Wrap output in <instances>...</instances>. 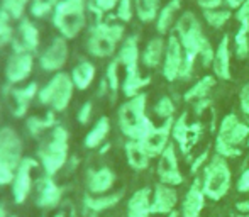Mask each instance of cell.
<instances>
[{
    "label": "cell",
    "instance_id": "obj_1",
    "mask_svg": "<svg viewBox=\"0 0 249 217\" xmlns=\"http://www.w3.org/2000/svg\"><path fill=\"white\" fill-rule=\"evenodd\" d=\"M177 31L180 33L181 46L185 50V61H183V68L180 72V76L181 78H188L192 70H194L195 58L198 54H202V61L207 66L210 63H213L215 53H213L209 39L203 36L197 17L192 12H185L180 17V20L177 22Z\"/></svg>",
    "mask_w": 249,
    "mask_h": 217
},
{
    "label": "cell",
    "instance_id": "obj_2",
    "mask_svg": "<svg viewBox=\"0 0 249 217\" xmlns=\"http://www.w3.org/2000/svg\"><path fill=\"white\" fill-rule=\"evenodd\" d=\"M119 127L131 141H142L153 131L154 124L146 115L144 93H139L122 104L119 108Z\"/></svg>",
    "mask_w": 249,
    "mask_h": 217
},
{
    "label": "cell",
    "instance_id": "obj_3",
    "mask_svg": "<svg viewBox=\"0 0 249 217\" xmlns=\"http://www.w3.org/2000/svg\"><path fill=\"white\" fill-rule=\"evenodd\" d=\"M89 0H59L53 10V26L65 39H75L87 26Z\"/></svg>",
    "mask_w": 249,
    "mask_h": 217
},
{
    "label": "cell",
    "instance_id": "obj_4",
    "mask_svg": "<svg viewBox=\"0 0 249 217\" xmlns=\"http://www.w3.org/2000/svg\"><path fill=\"white\" fill-rule=\"evenodd\" d=\"M70 151V132L65 126H56L51 134L37 149V160L43 164L44 173L54 177L68 162Z\"/></svg>",
    "mask_w": 249,
    "mask_h": 217
},
{
    "label": "cell",
    "instance_id": "obj_5",
    "mask_svg": "<svg viewBox=\"0 0 249 217\" xmlns=\"http://www.w3.org/2000/svg\"><path fill=\"white\" fill-rule=\"evenodd\" d=\"M22 139L14 127H0V187L10 185L22 156Z\"/></svg>",
    "mask_w": 249,
    "mask_h": 217
},
{
    "label": "cell",
    "instance_id": "obj_6",
    "mask_svg": "<svg viewBox=\"0 0 249 217\" xmlns=\"http://www.w3.org/2000/svg\"><path fill=\"white\" fill-rule=\"evenodd\" d=\"M73 92H75V83L71 80V75L65 72L54 73L51 80L39 89L37 100L41 106L50 107L54 112H63L71 104Z\"/></svg>",
    "mask_w": 249,
    "mask_h": 217
},
{
    "label": "cell",
    "instance_id": "obj_7",
    "mask_svg": "<svg viewBox=\"0 0 249 217\" xmlns=\"http://www.w3.org/2000/svg\"><path fill=\"white\" fill-rule=\"evenodd\" d=\"M122 36H124V27L117 24H105L102 20L90 27L87 50L95 58H107L115 53V48Z\"/></svg>",
    "mask_w": 249,
    "mask_h": 217
},
{
    "label": "cell",
    "instance_id": "obj_8",
    "mask_svg": "<svg viewBox=\"0 0 249 217\" xmlns=\"http://www.w3.org/2000/svg\"><path fill=\"white\" fill-rule=\"evenodd\" d=\"M246 138H249V126L239 122L236 114H229L222 119L220 122L219 134H217L215 149L220 156L226 158H232V156H239L241 149L236 146L241 145Z\"/></svg>",
    "mask_w": 249,
    "mask_h": 217
},
{
    "label": "cell",
    "instance_id": "obj_9",
    "mask_svg": "<svg viewBox=\"0 0 249 217\" xmlns=\"http://www.w3.org/2000/svg\"><path fill=\"white\" fill-rule=\"evenodd\" d=\"M231 187V170L227 166L226 160L215 156L212 162L205 166V177H203L202 190L205 197L212 200H220L226 197Z\"/></svg>",
    "mask_w": 249,
    "mask_h": 217
},
{
    "label": "cell",
    "instance_id": "obj_10",
    "mask_svg": "<svg viewBox=\"0 0 249 217\" xmlns=\"http://www.w3.org/2000/svg\"><path fill=\"white\" fill-rule=\"evenodd\" d=\"M68 39H65L63 36H56L54 39L48 44V48L39 54V66L44 72L50 73H59L65 65L68 63Z\"/></svg>",
    "mask_w": 249,
    "mask_h": 217
},
{
    "label": "cell",
    "instance_id": "obj_11",
    "mask_svg": "<svg viewBox=\"0 0 249 217\" xmlns=\"http://www.w3.org/2000/svg\"><path fill=\"white\" fill-rule=\"evenodd\" d=\"M37 160L26 156V158L20 162L19 168L16 171V177L12 180V197L16 200V204H24L27 200V197L33 192V171L37 168Z\"/></svg>",
    "mask_w": 249,
    "mask_h": 217
},
{
    "label": "cell",
    "instance_id": "obj_12",
    "mask_svg": "<svg viewBox=\"0 0 249 217\" xmlns=\"http://www.w3.org/2000/svg\"><path fill=\"white\" fill-rule=\"evenodd\" d=\"M34 68V54L12 51L5 63V80L9 85L24 83L31 76Z\"/></svg>",
    "mask_w": 249,
    "mask_h": 217
},
{
    "label": "cell",
    "instance_id": "obj_13",
    "mask_svg": "<svg viewBox=\"0 0 249 217\" xmlns=\"http://www.w3.org/2000/svg\"><path fill=\"white\" fill-rule=\"evenodd\" d=\"M39 29L36 27V24L31 19L24 17L20 19L19 27H17L16 34L12 39V51H19V53H31L34 54L39 48Z\"/></svg>",
    "mask_w": 249,
    "mask_h": 217
},
{
    "label": "cell",
    "instance_id": "obj_14",
    "mask_svg": "<svg viewBox=\"0 0 249 217\" xmlns=\"http://www.w3.org/2000/svg\"><path fill=\"white\" fill-rule=\"evenodd\" d=\"M173 124H175L173 117L166 119V122L161 127H154L142 141H139L142 145V148H144V151L149 155V158L163 155V151L168 146L166 143L168 138H170V132L173 131Z\"/></svg>",
    "mask_w": 249,
    "mask_h": 217
},
{
    "label": "cell",
    "instance_id": "obj_15",
    "mask_svg": "<svg viewBox=\"0 0 249 217\" xmlns=\"http://www.w3.org/2000/svg\"><path fill=\"white\" fill-rule=\"evenodd\" d=\"M63 199V188L53 180L50 175H44L37 180L36 205L41 209H54Z\"/></svg>",
    "mask_w": 249,
    "mask_h": 217
},
{
    "label": "cell",
    "instance_id": "obj_16",
    "mask_svg": "<svg viewBox=\"0 0 249 217\" xmlns=\"http://www.w3.org/2000/svg\"><path fill=\"white\" fill-rule=\"evenodd\" d=\"M173 136L178 143H180V148L183 151V155H188L192 148L197 145L200 132H202V126L200 124H194L188 126L187 124V114H181L178 121H175L173 124Z\"/></svg>",
    "mask_w": 249,
    "mask_h": 217
},
{
    "label": "cell",
    "instance_id": "obj_17",
    "mask_svg": "<svg viewBox=\"0 0 249 217\" xmlns=\"http://www.w3.org/2000/svg\"><path fill=\"white\" fill-rule=\"evenodd\" d=\"M158 173L164 185H180L183 181L180 170H178V162H177V153H175V146L168 145L166 149L163 151L158 164Z\"/></svg>",
    "mask_w": 249,
    "mask_h": 217
},
{
    "label": "cell",
    "instance_id": "obj_18",
    "mask_svg": "<svg viewBox=\"0 0 249 217\" xmlns=\"http://www.w3.org/2000/svg\"><path fill=\"white\" fill-rule=\"evenodd\" d=\"M37 93H39V87H37L36 82H29L24 87H14V89H10L9 95L14 100V108H12L14 117L17 119L24 117L27 114V110H29L33 100L37 99Z\"/></svg>",
    "mask_w": 249,
    "mask_h": 217
},
{
    "label": "cell",
    "instance_id": "obj_19",
    "mask_svg": "<svg viewBox=\"0 0 249 217\" xmlns=\"http://www.w3.org/2000/svg\"><path fill=\"white\" fill-rule=\"evenodd\" d=\"M183 53H181V44L177 36H170L166 46V61H164L163 73L168 82H173L180 76V72L183 68Z\"/></svg>",
    "mask_w": 249,
    "mask_h": 217
},
{
    "label": "cell",
    "instance_id": "obj_20",
    "mask_svg": "<svg viewBox=\"0 0 249 217\" xmlns=\"http://www.w3.org/2000/svg\"><path fill=\"white\" fill-rule=\"evenodd\" d=\"M119 65L125 68V78H136L139 76L138 63H139V48H138V37L131 36L124 41V44L119 50L117 56Z\"/></svg>",
    "mask_w": 249,
    "mask_h": 217
},
{
    "label": "cell",
    "instance_id": "obj_21",
    "mask_svg": "<svg viewBox=\"0 0 249 217\" xmlns=\"http://www.w3.org/2000/svg\"><path fill=\"white\" fill-rule=\"evenodd\" d=\"M178 195L175 188L164 183H158L154 188V197L151 202V214H171L177 205Z\"/></svg>",
    "mask_w": 249,
    "mask_h": 217
},
{
    "label": "cell",
    "instance_id": "obj_22",
    "mask_svg": "<svg viewBox=\"0 0 249 217\" xmlns=\"http://www.w3.org/2000/svg\"><path fill=\"white\" fill-rule=\"evenodd\" d=\"M236 19L241 22V29L239 33L236 34V54L239 58H246L249 54V39H248V34H249V0L244 2L243 5L237 9L236 14Z\"/></svg>",
    "mask_w": 249,
    "mask_h": 217
},
{
    "label": "cell",
    "instance_id": "obj_23",
    "mask_svg": "<svg viewBox=\"0 0 249 217\" xmlns=\"http://www.w3.org/2000/svg\"><path fill=\"white\" fill-rule=\"evenodd\" d=\"M122 199V194H112V195H99V197H90L87 195L83 199V214L87 217H95L100 212L112 209L119 204Z\"/></svg>",
    "mask_w": 249,
    "mask_h": 217
},
{
    "label": "cell",
    "instance_id": "obj_24",
    "mask_svg": "<svg viewBox=\"0 0 249 217\" xmlns=\"http://www.w3.org/2000/svg\"><path fill=\"white\" fill-rule=\"evenodd\" d=\"M203 205H205V194H203L200 180L197 178L190 187V190H188V194L185 195L183 207H181L183 217H198Z\"/></svg>",
    "mask_w": 249,
    "mask_h": 217
},
{
    "label": "cell",
    "instance_id": "obj_25",
    "mask_svg": "<svg viewBox=\"0 0 249 217\" xmlns=\"http://www.w3.org/2000/svg\"><path fill=\"white\" fill-rule=\"evenodd\" d=\"M115 183V173L110 168L104 166L89 173V190L95 195H104Z\"/></svg>",
    "mask_w": 249,
    "mask_h": 217
},
{
    "label": "cell",
    "instance_id": "obj_26",
    "mask_svg": "<svg viewBox=\"0 0 249 217\" xmlns=\"http://www.w3.org/2000/svg\"><path fill=\"white\" fill-rule=\"evenodd\" d=\"M231 50H229V36H224L220 41L219 48L215 51V58H213V72L219 78L231 80Z\"/></svg>",
    "mask_w": 249,
    "mask_h": 217
},
{
    "label": "cell",
    "instance_id": "obj_27",
    "mask_svg": "<svg viewBox=\"0 0 249 217\" xmlns=\"http://www.w3.org/2000/svg\"><path fill=\"white\" fill-rule=\"evenodd\" d=\"M151 190L141 188L138 190L127 204V217H149L151 214Z\"/></svg>",
    "mask_w": 249,
    "mask_h": 217
},
{
    "label": "cell",
    "instance_id": "obj_28",
    "mask_svg": "<svg viewBox=\"0 0 249 217\" xmlns=\"http://www.w3.org/2000/svg\"><path fill=\"white\" fill-rule=\"evenodd\" d=\"M95 73L97 70L92 61H80L71 72V80L75 83V89L78 90L90 89V85L95 80Z\"/></svg>",
    "mask_w": 249,
    "mask_h": 217
},
{
    "label": "cell",
    "instance_id": "obj_29",
    "mask_svg": "<svg viewBox=\"0 0 249 217\" xmlns=\"http://www.w3.org/2000/svg\"><path fill=\"white\" fill-rule=\"evenodd\" d=\"M108 132H110V121H108V117H100L99 121L93 124V127L87 132L83 145L89 149L99 148L102 143L105 141V138L108 136Z\"/></svg>",
    "mask_w": 249,
    "mask_h": 217
},
{
    "label": "cell",
    "instance_id": "obj_30",
    "mask_svg": "<svg viewBox=\"0 0 249 217\" xmlns=\"http://www.w3.org/2000/svg\"><path fill=\"white\" fill-rule=\"evenodd\" d=\"M56 115H54V110H50L46 112V115L43 117H37V115H33L26 121V129L33 138H39L43 132L50 131V129H54L56 127Z\"/></svg>",
    "mask_w": 249,
    "mask_h": 217
},
{
    "label": "cell",
    "instance_id": "obj_31",
    "mask_svg": "<svg viewBox=\"0 0 249 217\" xmlns=\"http://www.w3.org/2000/svg\"><path fill=\"white\" fill-rule=\"evenodd\" d=\"M125 155H127V162L131 168L134 170H144L149 164V155L144 151L142 145L139 141H131L129 139L125 143Z\"/></svg>",
    "mask_w": 249,
    "mask_h": 217
},
{
    "label": "cell",
    "instance_id": "obj_32",
    "mask_svg": "<svg viewBox=\"0 0 249 217\" xmlns=\"http://www.w3.org/2000/svg\"><path fill=\"white\" fill-rule=\"evenodd\" d=\"M163 50H164V43L161 37H156V39L149 41L144 53H142V63H144L146 66H149V68H156L161 61Z\"/></svg>",
    "mask_w": 249,
    "mask_h": 217
},
{
    "label": "cell",
    "instance_id": "obj_33",
    "mask_svg": "<svg viewBox=\"0 0 249 217\" xmlns=\"http://www.w3.org/2000/svg\"><path fill=\"white\" fill-rule=\"evenodd\" d=\"M180 5H181V0H171V2L160 12L156 27H158V31H160L161 34H164L168 29H170L171 20H173V16H175V12L180 9Z\"/></svg>",
    "mask_w": 249,
    "mask_h": 217
},
{
    "label": "cell",
    "instance_id": "obj_34",
    "mask_svg": "<svg viewBox=\"0 0 249 217\" xmlns=\"http://www.w3.org/2000/svg\"><path fill=\"white\" fill-rule=\"evenodd\" d=\"M215 78L213 76H203L200 82L195 83L187 93H185V100H194V99H205L209 90L213 87Z\"/></svg>",
    "mask_w": 249,
    "mask_h": 217
},
{
    "label": "cell",
    "instance_id": "obj_35",
    "mask_svg": "<svg viewBox=\"0 0 249 217\" xmlns=\"http://www.w3.org/2000/svg\"><path fill=\"white\" fill-rule=\"evenodd\" d=\"M10 16L5 12V10L0 9V50H3L5 46L12 44V39H14V27L10 26Z\"/></svg>",
    "mask_w": 249,
    "mask_h": 217
},
{
    "label": "cell",
    "instance_id": "obj_36",
    "mask_svg": "<svg viewBox=\"0 0 249 217\" xmlns=\"http://www.w3.org/2000/svg\"><path fill=\"white\" fill-rule=\"evenodd\" d=\"M31 2H33V0H3L0 9L5 10L10 16V19L20 20L24 12H26V9L31 5Z\"/></svg>",
    "mask_w": 249,
    "mask_h": 217
},
{
    "label": "cell",
    "instance_id": "obj_37",
    "mask_svg": "<svg viewBox=\"0 0 249 217\" xmlns=\"http://www.w3.org/2000/svg\"><path fill=\"white\" fill-rule=\"evenodd\" d=\"M136 12L142 22H149L158 16V0H134Z\"/></svg>",
    "mask_w": 249,
    "mask_h": 217
},
{
    "label": "cell",
    "instance_id": "obj_38",
    "mask_svg": "<svg viewBox=\"0 0 249 217\" xmlns=\"http://www.w3.org/2000/svg\"><path fill=\"white\" fill-rule=\"evenodd\" d=\"M151 78L149 76H136V78H125L124 85H122V90H124V95L127 99H132V97L139 95V90L144 89L146 85H149Z\"/></svg>",
    "mask_w": 249,
    "mask_h": 217
},
{
    "label": "cell",
    "instance_id": "obj_39",
    "mask_svg": "<svg viewBox=\"0 0 249 217\" xmlns=\"http://www.w3.org/2000/svg\"><path fill=\"white\" fill-rule=\"evenodd\" d=\"M105 82H107L108 90H110V93H112V100H114L119 92V61L117 59L108 63L107 72H105Z\"/></svg>",
    "mask_w": 249,
    "mask_h": 217
},
{
    "label": "cell",
    "instance_id": "obj_40",
    "mask_svg": "<svg viewBox=\"0 0 249 217\" xmlns=\"http://www.w3.org/2000/svg\"><path fill=\"white\" fill-rule=\"evenodd\" d=\"M203 16H205L207 22H209L212 27H215V29L222 27L224 24H226L227 20L231 19V12H229V10H213V9H207V10H203Z\"/></svg>",
    "mask_w": 249,
    "mask_h": 217
},
{
    "label": "cell",
    "instance_id": "obj_41",
    "mask_svg": "<svg viewBox=\"0 0 249 217\" xmlns=\"http://www.w3.org/2000/svg\"><path fill=\"white\" fill-rule=\"evenodd\" d=\"M29 10L33 14V17H37V19H44L46 16L53 14L54 10V5L50 2V0H33L29 5Z\"/></svg>",
    "mask_w": 249,
    "mask_h": 217
},
{
    "label": "cell",
    "instance_id": "obj_42",
    "mask_svg": "<svg viewBox=\"0 0 249 217\" xmlns=\"http://www.w3.org/2000/svg\"><path fill=\"white\" fill-rule=\"evenodd\" d=\"M154 112H156V115H160V117L170 119L171 115H173V112H175V106H173V102H171V99H168V97H163V99H161L160 102L156 104V107H154Z\"/></svg>",
    "mask_w": 249,
    "mask_h": 217
},
{
    "label": "cell",
    "instance_id": "obj_43",
    "mask_svg": "<svg viewBox=\"0 0 249 217\" xmlns=\"http://www.w3.org/2000/svg\"><path fill=\"white\" fill-rule=\"evenodd\" d=\"M117 17L122 22H129L132 19V0H119Z\"/></svg>",
    "mask_w": 249,
    "mask_h": 217
},
{
    "label": "cell",
    "instance_id": "obj_44",
    "mask_svg": "<svg viewBox=\"0 0 249 217\" xmlns=\"http://www.w3.org/2000/svg\"><path fill=\"white\" fill-rule=\"evenodd\" d=\"M92 112H93V104L89 100V102H85L82 107L78 108V114H76V119H78L80 124H82V126L89 124L90 119H92Z\"/></svg>",
    "mask_w": 249,
    "mask_h": 217
},
{
    "label": "cell",
    "instance_id": "obj_45",
    "mask_svg": "<svg viewBox=\"0 0 249 217\" xmlns=\"http://www.w3.org/2000/svg\"><path fill=\"white\" fill-rule=\"evenodd\" d=\"M93 3L99 7L102 12H108V10H112L114 7H117L119 0H93Z\"/></svg>",
    "mask_w": 249,
    "mask_h": 217
},
{
    "label": "cell",
    "instance_id": "obj_46",
    "mask_svg": "<svg viewBox=\"0 0 249 217\" xmlns=\"http://www.w3.org/2000/svg\"><path fill=\"white\" fill-rule=\"evenodd\" d=\"M241 108L246 115H249V85L243 87L241 90Z\"/></svg>",
    "mask_w": 249,
    "mask_h": 217
},
{
    "label": "cell",
    "instance_id": "obj_47",
    "mask_svg": "<svg viewBox=\"0 0 249 217\" xmlns=\"http://www.w3.org/2000/svg\"><path fill=\"white\" fill-rule=\"evenodd\" d=\"M237 190L249 192V168L246 171H243V175L239 177V181H237Z\"/></svg>",
    "mask_w": 249,
    "mask_h": 217
},
{
    "label": "cell",
    "instance_id": "obj_48",
    "mask_svg": "<svg viewBox=\"0 0 249 217\" xmlns=\"http://www.w3.org/2000/svg\"><path fill=\"white\" fill-rule=\"evenodd\" d=\"M207 158H209V153H207V151H203L202 155H200L198 158L194 162V164H192V173H197V171H198V168L203 164V162H207Z\"/></svg>",
    "mask_w": 249,
    "mask_h": 217
},
{
    "label": "cell",
    "instance_id": "obj_49",
    "mask_svg": "<svg viewBox=\"0 0 249 217\" xmlns=\"http://www.w3.org/2000/svg\"><path fill=\"white\" fill-rule=\"evenodd\" d=\"M220 2H222V0H198V3L203 7V10H207V9H217V7L220 5Z\"/></svg>",
    "mask_w": 249,
    "mask_h": 217
},
{
    "label": "cell",
    "instance_id": "obj_50",
    "mask_svg": "<svg viewBox=\"0 0 249 217\" xmlns=\"http://www.w3.org/2000/svg\"><path fill=\"white\" fill-rule=\"evenodd\" d=\"M236 209L243 214H248L249 212V200H243V202H237L236 204Z\"/></svg>",
    "mask_w": 249,
    "mask_h": 217
},
{
    "label": "cell",
    "instance_id": "obj_51",
    "mask_svg": "<svg viewBox=\"0 0 249 217\" xmlns=\"http://www.w3.org/2000/svg\"><path fill=\"white\" fill-rule=\"evenodd\" d=\"M210 106V100H207V99H203L202 102H198L197 104V107H195V110H197V114H202L203 110H205L207 107Z\"/></svg>",
    "mask_w": 249,
    "mask_h": 217
},
{
    "label": "cell",
    "instance_id": "obj_52",
    "mask_svg": "<svg viewBox=\"0 0 249 217\" xmlns=\"http://www.w3.org/2000/svg\"><path fill=\"white\" fill-rule=\"evenodd\" d=\"M244 2H248V0H227L229 7H232V9H239V7L243 5Z\"/></svg>",
    "mask_w": 249,
    "mask_h": 217
},
{
    "label": "cell",
    "instance_id": "obj_53",
    "mask_svg": "<svg viewBox=\"0 0 249 217\" xmlns=\"http://www.w3.org/2000/svg\"><path fill=\"white\" fill-rule=\"evenodd\" d=\"M0 217H9V216H7V211H5V207H3V205H0Z\"/></svg>",
    "mask_w": 249,
    "mask_h": 217
},
{
    "label": "cell",
    "instance_id": "obj_54",
    "mask_svg": "<svg viewBox=\"0 0 249 217\" xmlns=\"http://www.w3.org/2000/svg\"><path fill=\"white\" fill-rule=\"evenodd\" d=\"M168 217H178V212H171V214H168Z\"/></svg>",
    "mask_w": 249,
    "mask_h": 217
},
{
    "label": "cell",
    "instance_id": "obj_55",
    "mask_svg": "<svg viewBox=\"0 0 249 217\" xmlns=\"http://www.w3.org/2000/svg\"><path fill=\"white\" fill-rule=\"evenodd\" d=\"M50 2L53 3V5H56V3H58V2H59V0H50Z\"/></svg>",
    "mask_w": 249,
    "mask_h": 217
},
{
    "label": "cell",
    "instance_id": "obj_56",
    "mask_svg": "<svg viewBox=\"0 0 249 217\" xmlns=\"http://www.w3.org/2000/svg\"><path fill=\"white\" fill-rule=\"evenodd\" d=\"M54 217H66V216H65V214H63V212H61V214H56Z\"/></svg>",
    "mask_w": 249,
    "mask_h": 217
},
{
    "label": "cell",
    "instance_id": "obj_57",
    "mask_svg": "<svg viewBox=\"0 0 249 217\" xmlns=\"http://www.w3.org/2000/svg\"><path fill=\"white\" fill-rule=\"evenodd\" d=\"M239 217H249V216H239Z\"/></svg>",
    "mask_w": 249,
    "mask_h": 217
},
{
    "label": "cell",
    "instance_id": "obj_58",
    "mask_svg": "<svg viewBox=\"0 0 249 217\" xmlns=\"http://www.w3.org/2000/svg\"><path fill=\"white\" fill-rule=\"evenodd\" d=\"M248 146H249V138H248Z\"/></svg>",
    "mask_w": 249,
    "mask_h": 217
},
{
    "label": "cell",
    "instance_id": "obj_59",
    "mask_svg": "<svg viewBox=\"0 0 249 217\" xmlns=\"http://www.w3.org/2000/svg\"><path fill=\"white\" fill-rule=\"evenodd\" d=\"M12 217H16V216H12Z\"/></svg>",
    "mask_w": 249,
    "mask_h": 217
}]
</instances>
